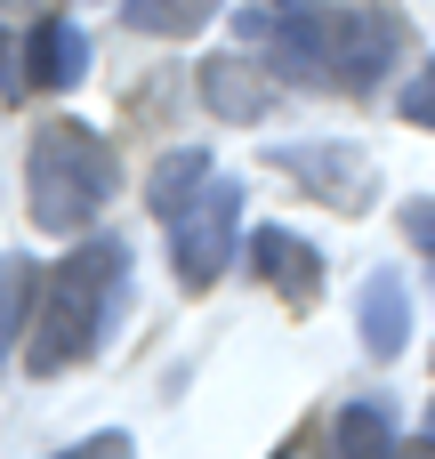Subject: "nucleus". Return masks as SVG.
<instances>
[{
  "mask_svg": "<svg viewBox=\"0 0 435 459\" xmlns=\"http://www.w3.org/2000/svg\"><path fill=\"white\" fill-rule=\"evenodd\" d=\"M242 40H258L291 81L307 89H371L396 48L404 24L387 8H331V0H242L234 8Z\"/></svg>",
  "mask_w": 435,
  "mask_h": 459,
  "instance_id": "obj_1",
  "label": "nucleus"
},
{
  "mask_svg": "<svg viewBox=\"0 0 435 459\" xmlns=\"http://www.w3.org/2000/svg\"><path fill=\"white\" fill-rule=\"evenodd\" d=\"M121 299H129V250H121V242L97 234V242L65 250L57 274H48V299H40L32 331H24V371H32V379H57V371L89 363V355L105 347Z\"/></svg>",
  "mask_w": 435,
  "mask_h": 459,
  "instance_id": "obj_2",
  "label": "nucleus"
},
{
  "mask_svg": "<svg viewBox=\"0 0 435 459\" xmlns=\"http://www.w3.org/2000/svg\"><path fill=\"white\" fill-rule=\"evenodd\" d=\"M113 186H121L113 145L89 121H48L24 153V210H32L40 234H81L113 202Z\"/></svg>",
  "mask_w": 435,
  "mask_h": 459,
  "instance_id": "obj_3",
  "label": "nucleus"
},
{
  "mask_svg": "<svg viewBox=\"0 0 435 459\" xmlns=\"http://www.w3.org/2000/svg\"><path fill=\"white\" fill-rule=\"evenodd\" d=\"M170 258H178V282H186V290H210V282L242 258V186H234V178H210V186L170 218Z\"/></svg>",
  "mask_w": 435,
  "mask_h": 459,
  "instance_id": "obj_4",
  "label": "nucleus"
},
{
  "mask_svg": "<svg viewBox=\"0 0 435 459\" xmlns=\"http://www.w3.org/2000/svg\"><path fill=\"white\" fill-rule=\"evenodd\" d=\"M266 161H274L283 178H299L315 202L331 194L347 218H355V210H371V194H379V178H371V153H355V145H339V137H331V145H274Z\"/></svg>",
  "mask_w": 435,
  "mask_h": 459,
  "instance_id": "obj_5",
  "label": "nucleus"
},
{
  "mask_svg": "<svg viewBox=\"0 0 435 459\" xmlns=\"http://www.w3.org/2000/svg\"><path fill=\"white\" fill-rule=\"evenodd\" d=\"M242 258H250V274L283 299V307H315L323 299V250L307 242V234H291V226H258V234H242Z\"/></svg>",
  "mask_w": 435,
  "mask_h": 459,
  "instance_id": "obj_6",
  "label": "nucleus"
},
{
  "mask_svg": "<svg viewBox=\"0 0 435 459\" xmlns=\"http://www.w3.org/2000/svg\"><path fill=\"white\" fill-rule=\"evenodd\" d=\"M355 339H363V355H371V363H396V355L412 347V282H404L396 266L363 274V299H355Z\"/></svg>",
  "mask_w": 435,
  "mask_h": 459,
  "instance_id": "obj_7",
  "label": "nucleus"
},
{
  "mask_svg": "<svg viewBox=\"0 0 435 459\" xmlns=\"http://www.w3.org/2000/svg\"><path fill=\"white\" fill-rule=\"evenodd\" d=\"M89 73V32L73 16H40L32 40H24V81L32 89H73Z\"/></svg>",
  "mask_w": 435,
  "mask_h": 459,
  "instance_id": "obj_8",
  "label": "nucleus"
},
{
  "mask_svg": "<svg viewBox=\"0 0 435 459\" xmlns=\"http://www.w3.org/2000/svg\"><path fill=\"white\" fill-rule=\"evenodd\" d=\"M202 105H210L218 121H258V113L274 105V81H266L250 56H210V65H202Z\"/></svg>",
  "mask_w": 435,
  "mask_h": 459,
  "instance_id": "obj_9",
  "label": "nucleus"
},
{
  "mask_svg": "<svg viewBox=\"0 0 435 459\" xmlns=\"http://www.w3.org/2000/svg\"><path fill=\"white\" fill-rule=\"evenodd\" d=\"M210 178H218L210 145H170V153L145 169V210H153V218H178V210H186V202H194Z\"/></svg>",
  "mask_w": 435,
  "mask_h": 459,
  "instance_id": "obj_10",
  "label": "nucleus"
},
{
  "mask_svg": "<svg viewBox=\"0 0 435 459\" xmlns=\"http://www.w3.org/2000/svg\"><path fill=\"white\" fill-rule=\"evenodd\" d=\"M396 420L379 411V403H347L339 420H331V459H396Z\"/></svg>",
  "mask_w": 435,
  "mask_h": 459,
  "instance_id": "obj_11",
  "label": "nucleus"
},
{
  "mask_svg": "<svg viewBox=\"0 0 435 459\" xmlns=\"http://www.w3.org/2000/svg\"><path fill=\"white\" fill-rule=\"evenodd\" d=\"M226 0H121V24L129 32H153V40H194Z\"/></svg>",
  "mask_w": 435,
  "mask_h": 459,
  "instance_id": "obj_12",
  "label": "nucleus"
},
{
  "mask_svg": "<svg viewBox=\"0 0 435 459\" xmlns=\"http://www.w3.org/2000/svg\"><path fill=\"white\" fill-rule=\"evenodd\" d=\"M24 331H32V266L0 258V371H8V355H16Z\"/></svg>",
  "mask_w": 435,
  "mask_h": 459,
  "instance_id": "obj_13",
  "label": "nucleus"
},
{
  "mask_svg": "<svg viewBox=\"0 0 435 459\" xmlns=\"http://www.w3.org/2000/svg\"><path fill=\"white\" fill-rule=\"evenodd\" d=\"M396 113H404L412 129H435V56L412 73V81H404V89H396Z\"/></svg>",
  "mask_w": 435,
  "mask_h": 459,
  "instance_id": "obj_14",
  "label": "nucleus"
},
{
  "mask_svg": "<svg viewBox=\"0 0 435 459\" xmlns=\"http://www.w3.org/2000/svg\"><path fill=\"white\" fill-rule=\"evenodd\" d=\"M48 459H137V444H129V428H105V436H89L73 452H48Z\"/></svg>",
  "mask_w": 435,
  "mask_h": 459,
  "instance_id": "obj_15",
  "label": "nucleus"
},
{
  "mask_svg": "<svg viewBox=\"0 0 435 459\" xmlns=\"http://www.w3.org/2000/svg\"><path fill=\"white\" fill-rule=\"evenodd\" d=\"M404 234H412V242L435 258V202H404Z\"/></svg>",
  "mask_w": 435,
  "mask_h": 459,
  "instance_id": "obj_16",
  "label": "nucleus"
},
{
  "mask_svg": "<svg viewBox=\"0 0 435 459\" xmlns=\"http://www.w3.org/2000/svg\"><path fill=\"white\" fill-rule=\"evenodd\" d=\"M16 65H24V56H16V40L0 32V89H24V73H16Z\"/></svg>",
  "mask_w": 435,
  "mask_h": 459,
  "instance_id": "obj_17",
  "label": "nucleus"
},
{
  "mask_svg": "<svg viewBox=\"0 0 435 459\" xmlns=\"http://www.w3.org/2000/svg\"><path fill=\"white\" fill-rule=\"evenodd\" d=\"M274 459H331V452H323L315 436H291V444H283V452H274Z\"/></svg>",
  "mask_w": 435,
  "mask_h": 459,
  "instance_id": "obj_18",
  "label": "nucleus"
},
{
  "mask_svg": "<svg viewBox=\"0 0 435 459\" xmlns=\"http://www.w3.org/2000/svg\"><path fill=\"white\" fill-rule=\"evenodd\" d=\"M396 459H435V436H428V444H412V452H396Z\"/></svg>",
  "mask_w": 435,
  "mask_h": 459,
  "instance_id": "obj_19",
  "label": "nucleus"
},
{
  "mask_svg": "<svg viewBox=\"0 0 435 459\" xmlns=\"http://www.w3.org/2000/svg\"><path fill=\"white\" fill-rule=\"evenodd\" d=\"M428 436H435V403H428Z\"/></svg>",
  "mask_w": 435,
  "mask_h": 459,
  "instance_id": "obj_20",
  "label": "nucleus"
}]
</instances>
